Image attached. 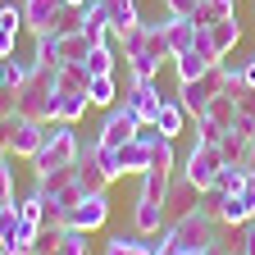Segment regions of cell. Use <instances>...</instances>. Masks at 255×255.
Masks as SVG:
<instances>
[{"mask_svg":"<svg viewBox=\"0 0 255 255\" xmlns=\"http://www.w3.org/2000/svg\"><path fill=\"white\" fill-rule=\"evenodd\" d=\"M59 69H46V64L32 59V73L27 82L14 91V114L23 119H37V123H55V101H59Z\"/></svg>","mask_w":255,"mask_h":255,"instance_id":"1","label":"cell"},{"mask_svg":"<svg viewBox=\"0 0 255 255\" xmlns=\"http://www.w3.org/2000/svg\"><path fill=\"white\" fill-rule=\"evenodd\" d=\"M164 233H169L173 251H201V246H214V242H219V219H214V210L201 201L196 210L178 214Z\"/></svg>","mask_w":255,"mask_h":255,"instance_id":"2","label":"cell"},{"mask_svg":"<svg viewBox=\"0 0 255 255\" xmlns=\"http://www.w3.org/2000/svg\"><path fill=\"white\" fill-rule=\"evenodd\" d=\"M78 155H82V141L73 132V123H46V141H41L37 155H32V169L37 173L64 169V164H78Z\"/></svg>","mask_w":255,"mask_h":255,"instance_id":"3","label":"cell"},{"mask_svg":"<svg viewBox=\"0 0 255 255\" xmlns=\"http://www.w3.org/2000/svg\"><path fill=\"white\" fill-rule=\"evenodd\" d=\"M223 87H228V73H223V64H214L210 73L191 78V82H178V101H182V110H187L191 119H201V114H205V105L214 101Z\"/></svg>","mask_w":255,"mask_h":255,"instance_id":"4","label":"cell"},{"mask_svg":"<svg viewBox=\"0 0 255 255\" xmlns=\"http://www.w3.org/2000/svg\"><path fill=\"white\" fill-rule=\"evenodd\" d=\"M137 128H141V119L128 110V105H110V110H105V123H101V132H96V141H101L105 150H119L123 141L137 137Z\"/></svg>","mask_w":255,"mask_h":255,"instance_id":"5","label":"cell"},{"mask_svg":"<svg viewBox=\"0 0 255 255\" xmlns=\"http://www.w3.org/2000/svg\"><path fill=\"white\" fill-rule=\"evenodd\" d=\"M219 169H223L219 146H191L187 159H182V178H187L191 187H201V191H210V182H214Z\"/></svg>","mask_w":255,"mask_h":255,"instance_id":"6","label":"cell"},{"mask_svg":"<svg viewBox=\"0 0 255 255\" xmlns=\"http://www.w3.org/2000/svg\"><path fill=\"white\" fill-rule=\"evenodd\" d=\"M5 128H9V155H18V159H32L41 150V141H46V123H37V119L9 114Z\"/></svg>","mask_w":255,"mask_h":255,"instance_id":"7","label":"cell"},{"mask_svg":"<svg viewBox=\"0 0 255 255\" xmlns=\"http://www.w3.org/2000/svg\"><path fill=\"white\" fill-rule=\"evenodd\" d=\"M91 233H82V228H41V237H37V246L32 251H41V255H91V242H87Z\"/></svg>","mask_w":255,"mask_h":255,"instance_id":"8","label":"cell"},{"mask_svg":"<svg viewBox=\"0 0 255 255\" xmlns=\"http://www.w3.org/2000/svg\"><path fill=\"white\" fill-rule=\"evenodd\" d=\"M110 223V196L105 191H87V196L69 210V228H82V233H96Z\"/></svg>","mask_w":255,"mask_h":255,"instance_id":"9","label":"cell"},{"mask_svg":"<svg viewBox=\"0 0 255 255\" xmlns=\"http://www.w3.org/2000/svg\"><path fill=\"white\" fill-rule=\"evenodd\" d=\"M205 205L214 210V219L223 228H242L246 219H255V201L246 191H237V196H205Z\"/></svg>","mask_w":255,"mask_h":255,"instance_id":"10","label":"cell"},{"mask_svg":"<svg viewBox=\"0 0 255 255\" xmlns=\"http://www.w3.org/2000/svg\"><path fill=\"white\" fill-rule=\"evenodd\" d=\"M159 101H164V91H159V78H150V82H132L123 91V105L132 110L141 123H155V110H159Z\"/></svg>","mask_w":255,"mask_h":255,"instance_id":"11","label":"cell"},{"mask_svg":"<svg viewBox=\"0 0 255 255\" xmlns=\"http://www.w3.org/2000/svg\"><path fill=\"white\" fill-rule=\"evenodd\" d=\"M64 14H69V5L64 0H23V27L37 37V32H50Z\"/></svg>","mask_w":255,"mask_h":255,"instance_id":"12","label":"cell"},{"mask_svg":"<svg viewBox=\"0 0 255 255\" xmlns=\"http://www.w3.org/2000/svg\"><path fill=\"white\" fill-rule=\"evenodd\" d=\"M132 228L141 237H159V233L169 228V205L164 201H150V196H137V205H132Z\"/></svg>","mask_w":255,"mask_h":255,"instance_id":"13","label":"cell"},{"mask_svg":"<svg viewBox=\"0 0 255 255\" xmlns=\"http://www.w3.org/2000/svg\"><path fill=\"white\" fill-rule=\"evenodd\" d=\"M78 27L87 32V41H91V46L114 41V32H110V14H105L101 0H91V5H82V9H78Z\"/></svg>","mask_w":255,"mask_h":255,"instance_id":"14","label":"cell"},{"mask_svg":"<svg viewBox=\"0 0 255 255\" xmlns=\"http://www.w3.org/2000/svg\"><path fill=\"white\" fill-rule=\"evenodd\" d=\"M187 119H191V114L182 110L178 96H164V101H159V110H155V128H159V137H169V141H178V137H182Z\"/></svg>","mask_w":255,"mask_h":255,"instance_id":"15","label":"cell"},{"mask_svg":"<svg viewBox=\"0 0 255 255\" xmlns=\"http://www.w3.org/2000/svg\"><path fill=\"white\" fill-rule=\"evenodd\" d=\"M205 32H210V41H214V55L228 59V55L237 50V41H242V18H237V14H233V18H219V23H210Z\"/></svg>","mask_w":255,"mask_h":255,"instance_id":"16","label":"cell"},{"mask_svg":"<svg viewBox=\"0 0 255 255\" xmlns=\"http://www.w3.org/2000/svg\"><path fill=\"white\" fill-rule=\"evenodd\" d=\"M114 159H119V169L123 173H146L150 169V141H141V137H132V141H123L119 150H114Z\"/></svg>","mask_w":255,"mask_h":255,"instance_id":"17","label":"cell"},{"mask_svg":"<svg viewBox=\"0 0 255 255\" xmlns=\"http://www.w3.org/2000/svg\"><path fill=\"white\" fill-rule=\"evenodd\" d=\"M205 119H210V123H219L223 132H228V128L237 123V87H233V82H228V87H223L214 101L205 105Z\"/></svg>","mask_w":255,"mask_h":255,"instance_id":"18","label":"cell"},{"mask_svg":"<svg viewBox=\"0 0 255 255\" xmlns=\"http://www.w3.org/2000/svg\"><path fill=\"white\" fill-rule=\"evenodd\" d=\"M141 55H150V59H159V64H173V46H169V18H155V23H146V50Z\"/></svg>","mask_w":255,"mask_h":255,"instance_id":"19","label":"cell"},{"mask_svg":"<svg viewBox=\"0 0 255 255\" xmlns=\"http://www.w3.org/2000/svg\"><path fill=\"white\" fill-rule=\"evenodd\" d=\"M87 110H91V96L87 91H59L55 123H78V119H87Z\"/></svg>","mask_w":255,"mask_h":255,"instance_id":"20","label":"cell"},{"mask_svg":"<svg viewBox=\"0 0 255 255\" xmlns=\"http://www.w3.org/2000/svg\"><path fill=\"white\" fill-rule=\"evenodd\" d=\"M78 182V164H64V169H46V173H37V191L50 201V196H59L64 187H73Z\"/></svg>","mask_w":255,"mask_h":255,"instance_id":"21","label":"cell"},{"mask_svg":"<svg viewBox=\"0 0 255 255\" xmlns=\"http://www.w3.org/2000/svg\"><path fill=\"white\" fill-rule=\"evenodd\" d=\"M105 5V14H110V32L119 37L123 27H132V23H141V9H137V0H101Z\"/></svg>","mask_w":255,"mask_h":255,"instance_id":"22","label":"cell"},{"mask_svg":"<svg viewBox=\"0 0 255 255\" xmlns=\"http://www.w3.org/2000/svg\"><path fill=\"white\" fill-rule=\"evenodd\" d=\"M242 187H246V169H242V164H223V169L214 173V182H210L205 196H237Z\"/></svg>","mask_w":255,"mask_h":255,"instance_id":"23","label":"cell"},{"mask_svg":"<svg viewBox=\"0 0 255 255\" xmlns=\"http://www.w3.org/2000/svg\"><path fill=\"white\" fill-rule=\"evenodd\" d=\"M201 201H205V191H201V187H191L187 178H178V182L169 187V210H173V219L187 214V210H196Z\"/></svg>","mask_w":255,"mask_h":255,"instance_id":"24","label":"cell"},{"mask_svg":"<svg viewBox=\"0 0 255 255\" xmlns=\"http://www.w3.org/2000/svg\"><path fill=\"white\" fill-rule=\"evenodd\" d=\"M87 96H91V105H96V110L119 105V82H114V73H96V78L87 82Z\"/></svg>","mask_w":255,"mask_h":255,"instance_id":"25","label":"cell"},{"mask_svg":"<svg viewBox=\"0 0 255 255\" xmlns=\"http://www.w3.org/2000/svg\"><path fill=\"white\" fill-rule=\"evenodd\" d=\"M233 14H237V0H201L196 14H191V23H196V27H210V23L233 18Z\"/></svg>","mask_w":255,"mask_h":255,"instance_id":"26","label":"cell"},{"mask_svg":"<svg viewBox=\"0 0 255 255\" xmlns=\"http://www.w3.org/2000/svg\"><path fill=\"white\" fill-rule=\"evenodd\" d=\"M169 187H173V173H164V169H146L137 196H150V201H164V205H169Z\"/></svg>","mask_w":255,"mask_h":255,"instance_id":"27","label":"cell"},{"mask_svg":"<svg viewBox=\"0 0 255 255\" xmlns=\"http://www.w3.org/2000/svg\"><path fill=\"white\" fill-rule=\"evenodd\" d=\"M82 64H87V73H91V78H96V73H114V69H119V55H114L110 41H101V46H91V50H87Z\"/></svg>","mask_w":255,"mask_h":255,"instance_id":"28","label":"cell"},{"mask_svg":"<svg viewBox=\"0 0 255 255\" xmlns=\"http://www.w3.org/2000/svg\"><path fill=\"white\" fill-rule=\"evenodd\" d=\"M105 255H155V242H141V233L137 237H105Z\"/></svg>","mask_w":255,"mask_h":255,"instance_id":"29","label":"cell"},{"mask_svg":"<svg viewBox=\"0 0 255 255\" xmlns=\"http://www.w3.org/2000/svg\"><path fill=\"white\" fill-rule=\"evenodd\" d=\"M246 146H251V137H242L237 128H228V132L219 137V155H223V164H242V159H246Z\"/></svg>","mask_w":255,"mask_h":255,"instance_id":"30","label":"cell"},{"mask_svg":"<svg viewBox=\"0 0 255 255\" xmlns=\"http://www.w3.org/2000/svg\"><path fill=\"white\" fill-rule=\"evenodd\" d=\"M191 41H196V23H191V18H173V14H169V46H173V55L191 50Z\"/></svg>","mask_w":255,"mask_h":255,"instance_id":"31","label":"cell"},{"mask_svg":"<svg viewBox=\"0 0 255 255\" xmlns=\"http://www.w3.org/2000/svg\"><path fill=\"white\" fill-rule=\"evenodd\" d=\"M114 41H119L123 59H132V55H141V50H146V18H141V23H132V27H123V32H119Z\"/></svg>","mask_w":255,"mask_h":255,"instance_id":"32","label":"cell"},{"mask_svg":"<svg viewBox=\"0 0 255 255\" xmlns=\"http://www.w3.org/2000/svg\"><path fill=\"white\" fill-rule=\"evenodd\" d=\"M59 91H87L91 73H87V64H59Z\"/></svg>","mask_w":255,"mask_h":255,"instance_id":"33","label":"cell"},{"mask_svg":"<svg viewBox=\"0 0 255 255\" xmlns=\"http://www.w3.org/2000/svg\"><path fill=\"white\" fill-rule=\"evenodd\" d=\"M32 59L46 64V69H59V41H55V32H37V50H32Z\"/></svg>","mask_w":255,"mask_h":255,"instance_id":"34","label":"cell"},{"mask_svg":"<svg viewBox=\"0 0 255 255\" xmlns=\"http://www.w3.org/2000/svg\"><path fill=\"white\" fill-rule=\"evenodd\" d=\"M150 169H164V173H173V169H178V150H173V141H169V137H159V141L150 146Z\"/></svg>","mask_w":255,"mask_h":255,"instance_id":"35","label":"cell"},{"mask_svg":"<svg viewBox=\"0 0 255 255\" xmlns=\"http://www.w3.org/2000/svg\"><path fill=\"white\" fill-rule=\"evenodd\" d=\"M123 64H128V73H132V82L159 78V59H150V55H132V59H123Z\"/></svg>","mask_w":255,"mask_h":255,"instance_id":"36","label":"cell"},{"mask_svg":"<svg viewBox=\"0 0 255 255\" xmlns=\"http://www.w3.org/2000/svg\"><path fill=\"white\" fill-rule=\"evenodd\" d=\"M0 64H5V87H9V91H18V87L27 82V73H32V59H14V55H9V59H0Z\"/></svg>","mask_w":255,"mask_h":255,"instance_id":"37","label":"cell"},{"mask_svg":"<svg viewBox=\"0 0 255 255\" xmlns=\"http://www.w3.org/2000/svg\"><path fill=\"white\" fill-rule=\"evenodd\" d=\"M23 27V5H0V37H18Z\"/></svg>","mask_w":255,"mask_h":255,"instance_id":"38","label":"cell"},{"mask_svg":"<svg viewBox=\"0 0 255 255\" xmlns=\"http://www.w3.org/2000/svg\"><path fill=\"white\" fill-rule=\"evenodd\" d=\"M14 205V164H9V155L0 159V210Z\"/></svg>","mask_w":255,"mask_h":255,"instance_id":"39","label":"cell"},{"mask_svg":"<svg viewBox=\"0 0 255 255\" xmlns=\"http://www.w3.org/2000/svg\"><path fill=\"white\" fill-rule=\"evenodd\" d=\"M219 137H223V128L201 114V119H196V146H219Z\"/></svg>","mask_w":255,"mask_h":255,"instance_id":"40","label":"cell"},{"mask_svg":"<svg viewBox=\"0 0 255 255\" xmlns=\"http://www.w3.org/2000/svg\"><path fill=\"white\" fill-rule=\"evenodd\" d=\"M82 196H87V191H82V182H73V187H64V191H59V196H50V201H59L64 210H73V205H78Z\"/></svg>","mask_w":255,"mask_h":255,"instance_id":"41","label":"cell"},{"mask_svg":"<svg viewBox=\"0 0 255 255\" xmlns=\"http://www.w3.org/2000/svg\"><path fill=\"white\" fill-rule=\"evenodd\" d=\"M196 5H201V0H164V9H169L173 18H191V14H196Z\"/></svg>","mask_w":255,"mask_h":255,"instance_id":"42","label":"cell"},{"mask_svg":"<svg viewBox=\"0 0 255 255\" xmlns=\"http://www.w3.org/2000/svg\"><path fill=\"white\" fill-rule=\"evenodd\" d=\"M178 255H228V251L214 242V246H201V251H178Z\"/></svg>","mask_w":255,"mask_h":255,"instance_id":"43","label":"cell"},{"mask_svg":"<svg viewBox=\"0 0 255 255\" xmlns=\"http://www.w3.org/2000/svg\"><path fill=\"white\" fill-rule=\"evenodd\" d=\"M242 169H246V173H255V137H251V146H246V159H242Z\"/></svg>","mask_w":255,"mask_h":255,"instance_id":"44","label":"cell"},{"mask_svg":"<svg viewBox=\"0 0 255 255\" xmlns=\"http://www.w3.org/2000/svg\"><path fill=\"white\" fill-rule=\"evenodd\" d=\"M64 5H69V9H82V5H91V0H64Z\"/></svg>","mask_w":255,"mask_h":255,"instance_id":"45","label":"cell"},{"mask_svg":"<svg viewBox=\"0 0 255 255\" xmlns=\"http://www.w3.org/2000/svg\"><path fill=\"white\" fill-rule=\"evenodd\" d=\"M0 242H5V219H0Z\"/></svg>","mask_w":255,"mask_h":255,"instance_id":"46","label":"cell"},{"mask_svg":"<svg viewBox=\"0 0 255 255\" xmlns=\"http://www.w3.org/2000/svg\"><path fill=\"white\" fill-rule=\"evenodd\" d=\"M228 255H246V251H228Z\"/></svg>","mask_w":255,"mask_h":255,"instance_id":"47","label":"cell"},{"mask_svg":"<svg viewBox=\"0 0 255 255\" xmlns=\"http://www.w3.org/2000/svg\"><path fill=\"white\" fill-rule=\"evenodd\" d=\"M27 255H41V251H27Z\"/></svg>","mask_w":255,"mask_h":255,"instance_id":"48","label":"cell"}]
</instances>
